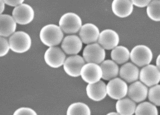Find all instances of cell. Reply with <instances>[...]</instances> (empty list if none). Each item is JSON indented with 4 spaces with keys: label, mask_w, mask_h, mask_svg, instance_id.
Returning <instances> with one entry per match:
<instances>
[{
    "label": "cell",
    "mask_w": 160,
    "mask_h": 115,
    "mask_svg": "<svg viewBox=\"0 0 160 115\" xmlns=\"http://www.w3.org/2000/svg\"><path fill=\"white\" fill-rule=\"evenodd\" d=\"M5 3L6 4L12 7H16L22 4L24 2V0H20V1H8V0H5L4 1Z\"/></svg>",
    "instance_id": "30"
},
{
    "label": "cell",
    "mask_w": 160,
    "mask_h": 115,
    "mask_svg": "<svg viewBox=\"0 0 160 115\" xmlns=\"http://www.w3.org/2000/svg\"><path fill=\"white\" fill-rule=\"evenodd\" d=\"M46 63L52 68H58L63 65L66 60V55L58 47H49L44 55Z\"/></svg>",
    "instance_id": "10"
},
{
    "label": "cell",
    "mask_w": 160,
    "mask_h": 115,
    "mask_svg": "<svg viewBox=\"0 0 160 115\" xmlns=\"http://www.w3.org/2000/svg\"><path fill=\"white\" fill-rule=\"evenodd\" d=\"M136 115H158L156 105L148 102H144L138 105L135 111Z\"/></svg>",
    "instance_id": "24"
},
{
    "label": "cell",
    "mask_w": 160,
    "mask_h": 115,
    "mask_svg": "<svg viewBox=\"0 0 160 115\" xmlns=\"http://www.w3.org/2000/svg\"><path fill=\"white\" fill-rule=\"evenodd\" d=\"M39 38L41 42L48 47H54L62 41L63 32L59 26L49 24L44 26L40 32Z\"/></svg>",
    "instance_id": "1"
},
{
    "label": "cell",
    "mask_w": 160,
    "mask_h": 115,
    "mask_svg": "<svg viewBox=\"0 0 160 115\" xmlns=\"http://www.w3.org/2000/svg\"><path fill=\"white\" fill-rule=\"evenodd\" d=\"M1 31L0 35L2 37H8L12 35L16 29V21L12 16L9 14H1Z\"/></svg>",
    "instance_id": "19"
},
{
    "label": "cell",
    "mask_w": 160,
    "mask_h": 115,
    "mask_svg": "<svg viewBox=\"0 0 160 115\" xmlns=\"http://www.w3.org/2000/svg\"><path fill=\"white\" fill-rule=\"evenodd\" d=\"M85 61L80 55H73L68 57L63 64V69L65 73L72 77H78L81 75V70Z\"/></svg>",
    "instance_id": "11"
},
{
    "label": "cell",
    "mask_w": 160,
    "mask_h": 115,
    "mask_svg": "<svg viewBox=\"0 0 160 115\" xmlns=\"http://www.w3.org/2000/svg\"><path fill=\"white\" fill-rule=\"evenodd\" d=\"M0 3H1V13L3 12L4 10L5 9V2L4 1H0Z\"/></svg>",
    "instance_id": "32"
},
{
    "label": "cell",
    "mask_w": 160,
    "mask_h": 115,
    "mask_svg": "<svg viewBox=\"0 0 160 115\" xmlns=\"http://www.w3.org/2000/svg\"><path fill=\"white\" fill-rule=\"evenodd\" d=\"M13 115H38L35 111L29 107H21L16 110Z\"/></svg>",
    "instance_id": "28"
},
{
    "label": "cell",
    "mask_w": 160,
    "mask_h": 115,
    "mask_svg": "<svg viewBox=\"0 0 160 115\" xmlns=\"http://www.w3.org/2000/svg\"><path fill=\"white\" fill-rule=\"evenodd\" d=\"M136 108L135 102L128 98L118 100L116 104L117 112L120 115H133Z\"/></svg>",
    "instance_id": "21"
},
{
    "label": "cell",
    "mask_w": 160,
    "mask_h": 115,
    "mask_svg": "<svg viewBox=\"0 0 160 115\" xmlns=\"http://www.w3.org/2000/svg\"><path fill=\"white\" fill-rule=\"evenodd\" d=\"M59 27L65 33H76L82 28V19L74 12H67L61 17Z\"/></svg>",
    "instance_id": "3"
},
{
    "label": "cell",
    "mask_w": 160,
    "mask_h": 115,
    "mask_svg": "<svg viewBox=\"0 0 160 115\" xmlns=\"http://www.w3.org/2000/svg\"><path fill=\"white\" fill-rule=\"evenodd\" d=\"M147 14L152 21H160V1H151L147 6Z\"/></svg>",
    "instance_id": "25"
},
{
    "label": "cell",
    "mask_w": 160,
    "mask_h": 115,
    "mask_svg": "<svg viewBox=\"0 0 160 115\" xmlns=\"http://www.w3.org/2000/svg\"><path fill=\"white\" fill-rule=\"evenodd\" d=\"M148 92L146 86L141 82L137 81L129 86L127 94L133 101L136 103H140L146 99Z\"/></svg>",
    "instance_id": "15"
},
{
    "label": "cell",
    "mask_w": 160,
    "mask_h": 115,
    "mask_svg": "<svg viewBox=\"0 0 160 115\" xmlns=\"http://www.w3.org/2000/svg\"><path fill=\"white\" fill-rule=\"evenodd\" d=\"M112 9L116 16L121 18L130 16L133 10L132 1L114 0L112 4Z\"/></svg>",
    "instance_id": "17"
},
{
    "label": "cell",
    "mask_w": 160,
    "mask_h": 115,
    "mask_svg": "<svg viewBox=\"0 0 160 115\" xmlns=\"http://www.w3.org/2000/svg\"><path fill=\"white\" fill-rule=\"evenodd\" d=\"M98 42L105 50H113L119 43V35L113 30H104L100 33Z\"/></svg>",
    "instance_id": "12"
},
{
    "label": "cell",
    "mask_w": 160,
    "mask_h": 115,
    "mask_svg": "<svg viewBox=\"0 0 160 115\" xmlns=\"http://www.w3.org/2000/svg\"><path fill=\"white\" fill-rule=\"evenodd\" d=\"M148 98L154 105L160 106V85L153 86L148 92Z\"/></svg>",
    "instance_id": "26"
},
{
    "label": "cell",
    "mask_w": 160,
    "mask_h": 115,
    "mask_svg": "<svg viewBox=\"0 0 160 115\" xmlns=\"http://www.w3.org/2000/svg\"><path fill=\"white\" fill-rule=\"evenodd\" d=\"M100 34V30L97 26L92 23H88L82 26L79 35L82 42L89 44L98 41Z\"/></svg>",
    "instance_id": "13"
},
{
    "label": "cell",
    "mask_w": 160,
    "mask_h": 115,
    "mask_svg": "<svg viewBox=\"0 0 160 115\" xmlns=\"http://www.w3.org/2000/svg\"><path fill=\"white\" fill-rule=\"evenodd\" d=\"M128 88L125 81L119 78L110 80L107 85V94L113 99L119 100L128 93Z\"/></svg>",
    "instance_id": "6"
},
{
    "label": "cell",
    "mask_w": 160,
    "mask_h": 115,
    "mask_svg": "<svg viewBox=\"0 0 160 115\" xmlns=\"http://www.w3.org/2000/svg\"><path fill=\"white\" fill-rule=\"evenodd\" d=\"M12 16L18 24L27 25L30 23L34 19V10L29 5L23 3L14 8Z\"/></svg>",
    "instance_id": "9"
},
{
    "label": "cell",
    "mask_w": 160,
    "mask_h": 115,
    "mask_svg": "<svg viewBox=\"0 0 160 115\" xmlns=\"http://www.w3.org/2000/svg\"><path fill=\"white\" fill-rule=\"evenodd\" d=\"M82 42L76 35H70L64 38L61 44L62 51L67 55H76L82 50Z\"/></svg>",
    "instance_id": "14"
},
{
    "label": "cell",
    "mask_w": 160,
    "mask_h": 115,
    "mask_svg": "<svg viewBox=\"0 0 160 115\" xmlns=\"http://www.w3.org/2000/svg\"><path fill=\"white\" fill-rule=\"evenodd\" d=\"M102 71L103 80L110 81L115 78L119 73V68L117 63L112 60H106L100 64Z\"/></svg>",
    "instance_id": "20"
},
{
    "label": "cell",
    "mask_w": 160,
    "mask_h": 115,
    "mask_svg": "<svg viewBox=\"0 0 160 115\" xmlns=\"http://www.w3.org/2000/svg\"><path fill=\"white\" fill-rule=\"evenodd\" d=\"M106 115H120L118 113L115 112H112L109 113Z\"/></svg>",
    "instance_id": "33"
},
{
    "label": "cell",
    "mask_w": 160,
    "mask_h": 115,
    "mask_svg": "<svg viewBox=\"0 0 160 115\" xmlns=\"http://www.w3.org/2000/svg\"><path fill=\"white\" fill-rule=\"evenodd\" d=\"M130 58L132 62L138 66H145L152 61L153 53L146 45H138L132 49L130 52Z\"/></svg>",
    "instance_id": "4"
},
{
    "label": "cell",
    "mask_w": 160,
    "mask_h": 115,
    "mask_svg": "<svg viewBox=\"0 0 160 115\" xmlns=\"http://www.w3.org/2000/svg\"><path fill=\"white\" fill-rule=\"evenodd\" d=\"M111 57L112 61L118 64L125 63L130 58V52L128 48L122 45L117 46L112 51Z\"/></svg>",
    "instance_id": "22"
},
{
    "label": "cell",
    "mask_w": 160,
    "mask_h": 115,
    "mask_svg": "<svg viewBox=\"0 0 160 115\" xmlns=\"http://www.w3.org/2000/svg\"><path fill=\"white\" fill-rule=\"evenodd\" d=\"M105 49L98 43L88 44L83 51V58L88 63H102L106 58Z\"/></svg>",
    "instance_id": "5"
},
{
    "label": "cell",
    "mask_w": 160,
    "mask_h": 115,
    "mask_svg": "<svg viewBox=\"0 0 160 115\" xmlns=\"http://www.w3.org/2000/svg\"><path fill=\"white\" fill-rule=\"evenodd\" d=\"M81 76L82 80L88 84L96 83L102 77V71L99 65L87 63L82 68Z\"/></svg>",
    "instance_id": "8"
},
{
    "label": "cell",
    "mask_w": 160,
    "mask_h": 115,
    "mask_svg": "<svg viewBox=\"0 0 160 115\" xmlns=\"http://www.w3.org/2000/svg\"><path fill=\"white\" fill-rule=\"evenodd\" d=\"M141 82L145 86L152 87L160 82V71L154 65L149 64L142 68L139 73Z\"/></svg>",
    "instance_id": "7"
},
{
    "label": "cell",
    "mask_w": 160,
    "mask_h": 115,
    "mask_svg": "<svg viewBox=\"0 0 160 115\" xmlns=\"http://www.w3.org/2000/svg\"><path fill=\"white\" fill-rule=\"evenodd\" d=\"M139 70L134 64L127 62L124 64L119 69V75L125 82L132 83L136 82L139 76Z\"/></svg>",
    "instance_id": "18"
},
{
    "label": "cell",
    "mask_w": 160,
    "mask_h": 115,
    "mask_svg": "<svg viewBox=\"0 0 160 115\" xmlns=\"http://www.w3.org/2000/svg\"><path fill=\"white\" fill-rule=\"evenodd\" d=\"M88 96L93 101H102L107 96V85L104 82L99 81L96 83L88 84L87 86Z\"/></svg>",
    "instance_id": "16"
},
{
    "label": "cell",
    "mask_w": 160,
    "mask_h": 115,
    "mask_svg": "<svg viewBox=\"0 0 160 115\" xmlns=\"http://www.w3.org/2000/svg\"><path fill=\"white\" fill-rule=\"evenodd\" d=\"M156 65H157V67L158 68L160 71V54L158 55V58H157V60H156Z\"/></svg>",
    "instance_id": "31"
},
{
    "label": "cell",
    "mask_w": 160,
    "mask_h": 115,
    "mask_svg": "<svg viewBox=\"0 0 160 115\" xmlns=\"http://www.w3.org/2000/svg\"><path fill=\"white\" fill-rule=\"evenodd\" d=\"M9 43L11 51L21 54L26 52L30 49L32 39L26 32L18 31L10 37Z\"/></svg>",
    "instance_id": "2"
},
{
    "label": "cell",
    "mask_w": 160,
    "mask_h": 115,
    "mask_svg": "<svg viewBox=\"0 0 160 115\" xmlns=\"http://www.w3.org/2000/svg\"><path fill=\"white\" fill-rule=\"evenodd\" d=\"M133 4L137 7L143 8L146 7L149 5L151 1L148 0V1H132Z\"/></svg>",
    "instance_id": "29"
},
{
    "label": "cell",
    "mask_w": 160,
    "mask_h": 115,
    "mask_svg": "<svg viewBox=\"0 0 160 115\" xmlns=\"http://www.w3.org/2000/svg\"><path fill=\"white\" fill-rule=\"evenodd\" d=\"M67 115H91V110L85 103L76 102L69 105Z\"/></svg>",
    "instance_id": "23"
},
{
    "label": "cell",
    "mask_w": 160,
    "mask_h": 115,
    "mask_svg": "<svg viewBox=\"0 0 160 115\" xmlns=\"http://www.w3.org/2000/svg\"><path fill=\"white\" fill-rule=\"evenodd\" d=\"M10 49V44L9 41L4 37H1V52L0 57H3L5 56L9 52Z\"/></svg>",
    "instance_id": "27"
}]
</instances>
